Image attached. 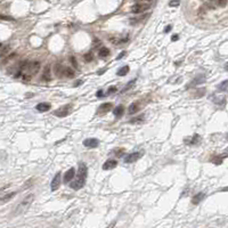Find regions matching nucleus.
<instances>
[{
	"label": "nucleus",
	"mask_w": 228,
	"mask_h": 228,
	"mask_svg": "<svg viewBox=\"0 0 228 228\" xmlns=\"http://www.w3.org/2000/svg\"><path fill=\"white\" fill-rule=\"evenodd\" d=\"M87 174H88V169H87V165L84 163H81L80 167H79V171H78V174H77V179L73 180L71 183V188L78 190L80 188L83 187L84 183H86V178H87Z\"/></svg>",
	"instance_id": "obj_1"
},
{
	"label": "nucleus",
	"mask_w": 228,
	"mask_h": 228,
	"mask_svg": "<svg viewBox=\"0 0 228 228\" xmlns=\"http://www.w3.org/2000/svg\"><path fill=\"white\" fill-rule=\"evenodd\" d=\"M34 201V195L33 194H30V195H27L26 197L23 200V201L21 202L18 205H17V208L15 209V212H14V215H22V213H24L25 211H27V209L30 208V205L32 204V202Z\"/></svg>",
	"instance_id": "obj_2"
},
{
	"label": "nucleus",
	"mask_w": 228,
	"mask_h": 228,
	"mask_svg": "<svg viewBox=\"0 0 228 228\" xmlns=\"http://www.w3.org/2000/svg\"><path fill=\"white\" fill-rule=\"evenodd\" d=\"M148 8H149V5L148 3H135L134 6L131 7V13H134V14H140V13H144L145 10H147Z\"/></svg>",
	"instance_id": "obj_3"
},
{
	"label": "nucleus",
	"mask_w": 228,
	"mask_h": 228,
	"mask_svg": "<svg viewBox=\"0 0 228 228\" xmlns=\"http://www.w3.org/2000/svg\"><path fill=\"white\" fill-rule=\"evenodd\" d=\"M71 109H72V106H71V105L63 106V107L58 108L57 111H55L54 115L58 116V118H65V116H67V115L71 113Z\"/></svg>",
	"instance_id": "obj_4"
},
{
	"label": "nucleus",
	"mask_w": 228,
	"mask_h": 228,
	"mask_svg": "<svg viewBox=\"0 0 228 228\" xmlns=\"http://www.w3.org/2000/svg\"><path fill=\"white\" fill-rule=\"evenodd\" d=\"M142 155H143V152L131 153V154H129V155H127V156L124 158V162H126V163H134V162H136L137 160H139V159L142 158Z\"/></svg>",
	"instance_id": "obj_5"
},
{
	"label": "nucleus",
	"mask_w": 228,
	"mask_h": 228,
	"mask_svg": "<svg viewBox=\"0 0 228 228\" xmlns=\"http://www.w3.org/2000/svg\"><path fill=\"white\" fill-rule=\"evenodd\" d=\"M59 185H61V172H57L56 176L53 178V180H52V184H50L52 190H53V192L57 190V189L59 188Z\"/></svg>",
	"instance_id": "obj_6"
},
{
	"label": "nucleus",
	"mask_w": 228,
	"mask_h": 228,
	"mask_svg": "<svg viewBox=\"0 0 228 228\" xmlns=\"http://www.w3.org/2000/svg\"><path fill=\"white\" fill-rule=\"evenodd\" d=\"M83 145L88 148H96L99 145V140L96 138H88L83 142Z\"/></svg>",
	"instance_id": "obj_7"
},
{
	"label": "nucleus",
	"mask_w": 228,
	"mask_h": 228,
	"mask_svg": "<svg viewBox=\"0 0 228 228\" xmlns=\"http://www.w3.org/2000/svg\"><path fill=\"white\" fill-rule=\"evenodd\" d=\"M204 81H205V75H204V74H200V75H197L196 78H194L193 80L189 82V84H187V88L195 87V86H197V84H200V83H203Z\"/></svg>",
	"instance_id": "obj_8"
},
{
	"label": "nucleus",
	"mask_w": 228,
	"mask_h": 228,
	"mask_svg": "<svg viewBox=\"0 0 228 228\" xmlns=\"http://www.w3.org/2000/svg\"><path fill=\"white\" fill-rule=\"evenodd\" d=\"M74 174H75V170H74V168H71V169H68L65 174H64V183L65 184H68L73 178H74Z\"/></svg>",
	"instance_id": "obj_9"
},
{
	"label": "nucleus",
	"mask_w": 228,
	"mask_h": 228,
	"mask_svg": "<svg viewBox=\"0 0 228 228\" xmlns=\"http://www.w3.org/2000/svg\"><path fill=\"white\" fill-rule=\"evenodd\" d=\"M112 107H113V105L111 103H104L98 108V114H105V113L109 112L112 109Z\"/></svg>",
	"instance_id": "obj_10"
},
{
	"label": "nucleus",
	"mask_w": 228,
	"mask_h": 228,
	"mask_svg": "<svg viewBox=\"0 0 228 228\" xmlns=\"http://www.w3.org/2000/svg\"><path fill=\"white\" fill-rule=\"evenodd\" d=\"M17 194V192H12V193H6L5 195H2L0 197V203H7L8 201H10L14 196Z\"/></svg>",
	"instance_id": "obj_11"
},
{
	"label": "nucleus",
	"mask_w": 228,
	"mask_h": 228,
	"mask_svg": "<svg viewBox=\"0 0 228 228\" xmlns=\"http://www.w3.org/2000/svg\"><path fill=\"white\" fill-rule=\"evenodd\" d=\"M116 165H118V162L115 160H107L103 164V169L104 170H111V169H114Z\"/></svg>",
	"instance_id": "obj_12"
},
{
	"label": "nucleus",
	"mask_w": 228,
	"mask_h": 228,
	"mask_svg": "<svg viewBox=\"0 0 228 228\" xmlns=\"http://www.w3.org/2000/svg\"><path fill=\"white\" fill-rule=\"evenodd\" d=\"M204 196H205V194L203 193V192H200V193H197V194H195L194 196H193V199H192V203L193 204H199L200 202H202V200L204 199Z\"/></svg>",
	"instance_id": "obj_13"
},
{
	"label": "nucleus",
	"mask_w": 228,
	"mask_h": 228,
	"mask_svg": "<svg viewBox=\"0 0 228 228\" xmlns=\"http://www.w3.org/2000/svg\"><path fill=\"white\" fill-rule=\"evenodd\" d=\"M62 74L66 78H74L75 73H74V70H72L71 67H64L63 66V71H62Z\"/></svg>",
	"instance_id": "obj_14"
},
{
	"label": "nucleus",
	"mask_w": 228,
	"mask_h": 228,
	"mask_svg": "<svg viewBox=\"0 0 228 228\" xmlns=\"http://www.w3.org/2000/svg\"><path fill=\"white\" fill-rule=\"evenodd\" d=\"M36 109L39 111V112H47L50 109V104H47V103H39L37 106H36Z\"/></svg>",
	"instance_id": "obj_15"
},
{
	"label": "nucleus",
	"mask_w": 228,
	"mask_h": 228,
	"mask_svg": "<svg viewBox=\"0 0 228 228\" xmlns=\"http://www.w3.org/2000/svg\"><path fill=\"white\" fill-rule=\"evenodd\" d=\"M52 79V75H50V67L46 66L43 70V73H42V80L45 81H49Z\"/></svg>",
	"instance_id": "obj_16"
},
{
	"label": "nucleus",
	"mask_w": 228,
	"mask_h": 228,
	"mask_svg": "<svg viewBox=\"0 0 228 228\" xmlns=\"http://www.w3.org/2000/svg\"><path fill=\"white\" fill-rule=\"evenodd\" d=\"M123 111H124L123 105H119V106H116V107L114 108L113 114H114V116H115V118H120V116L123 115Z\"/></svg>",
	"instance_id": "obj_17"
},
{
	"label": "nucleus",
	"mask_w": 228,
	"mask_h": 228,
	"mask_svg": "<svg viewBox=\"0 0 228 228\" xmlns=\"http://www.w3.org/2000/svg\"><path fill=\"white\" fill-rule=\"evenodd\" d=\"M138 109H139V105H138V103H132V104L129 106L128 112H129V114H130V115H132V114H135V113H137V112H138Z\"/></svg>",
	"instance_id": "obj_18"
},
{
	"label": "nucleus",
	"mask_w": 228,
	"mask_h": 228,
	"mask_svg": "<svg viewBox=\"0 0 228 228\" xmlns=\"http://www.w3.org/2000/svg\"><path fill=\"white\" fill-rule=\"evenodd\" d=\"M10 52L9 46H0V57H3Z\"/></svg>",
	"instance_id": "obj_19"
},
{
	"label": "nucleus",
	"mask_w": 228,
	"mask_h": 228,
	"mask_svg": "<svg viewBox=\"0 0 228 228\" xmlns=\"http://www.w3.org/2000/svg\"><path fill=\"white\" fill-rule=\"evenodd\" d=\"M128 72H129V66H128V65H124V66L121 67L120 70L118 71V73H116V74H118V75H121V77H123V75H126Z\"/></svg>",
	"instance_id": "obj_20"
},
{
	"label": "nucleus",
	"mask_w": 228,
	"mask_h": 228,
	"mask_svg": "<svg viewBox=\"0 0 228 228\" xmlns=\"http://www.w3.org/2000/svg\"><path fill=\"white\" fill-rule=\"evenodd\" d=\"M108 55H109V49L106 48V47H102V49L99 50V56L105 58V57H107Z\"/></svg>",
	"instance_id": "obj_21"
},
{
	"label": "nucleus",
	"mask_w": 228,
	"mask_h": 228,
	"mask_svg": "<svg viewBox=\"0 0 228 228\" xmlns=\"http://www.w3.org/2000/svg\"><path fill=\"white\" fill-rule=\"evenodd\" d=\"M205 91H206V90H205L204 88H203V89H197V90L195 91L196 94H193L192 96H193L194 98H200V97H203V96L205 95Z\"/></svg>",
	"instance_id": "obj_22"
},
{
	"label": "nucleus",
	"mask_w": 228,
	"mask_h": 228,
	"mask_svg": "<svg viewBox=\"0 0 228 228\" xmlns=\"http://www.w3.org/2000/svg\"><path fill=\"white\" fill-rule=\"evenodd\" d=\"M227 84H228L227 80L222 81V82H221V83L218 86V89H219L220 91H224V93H226V91H227Z\"/></svg>",
	"instance_id": "obj_23"
},
{
	"label": "nucleus",
	"mask_w": 228,
	"mask_h": 228,
	"mask_svg": "<svg viewBox=\"0 0 228 228\" xmlns=\"http://www.w3.org/2000/svg\"><path fill=\"white\" fill-rule=\"evenodd\" d=\"M54 71H55V74L61 75V74H62V71H63V65H61V64H56V65L54 66Z\"/></svg>",
	"instance_id": "obj_24"
},
{
	"label": "nucleus",
	"mask_w": 228,
	"mask_h": 228,
	"mask_svg": "<svg viewBox=\"0 0 228 228\" xmlns=\"http://www.w3.org/2000/svg\"><path fill=\"white\" fill-rule=\"evenodd\" d=\"M211 161L213 162L215 164H217V165H219V164L222 162V158H220V155H217V156H215V158H213Z\"/></svg>",
	"instance_id": "obj_25"
},
{
	"label": "nucleus",
	"mask_w": 228,
	"mask_h": 228,
	"mask_svg": "<svg viewBox=\"0 0 228 228\" xmlns=\"http://www.w3.org/2000/svg\"><path fill=\"white\" fill-rule=\"evenodd\" d=\"M135 82H136V79H134V80H131V81H130V82H129V84H127V86H126V87H124V88L122 89V93H124V91H127V90H128L129 88H131V87L134 86V83H135Z\"/></svg>",
	"instance_id": "obj_26"
},
{
	"label": "nucleus",
	"mask_w": 228,
	"mask_h": 228,
	"mask_svg": "<svg viewBox=\"0 0 228 228\" xmlns=\"http://www.w3.org/2000/svg\"><path fill=\"white\" fill-rule=\"evenodd\" d=\"M179 3H180V0H171V1L169 2V6H170V7H178Z\"/></svg>",
	"instance_id": "obj_27"
},
{
	"label": "nucleus",
	"mask_w": 228,
	"mask_h": 228,
	"mask_svg": "<svg viewBox=\"0 0 228 228\" xmlns=\"http://www.w3.org/2000/svg\"><path fill=\"white\" fill-rule=\"evenodd\" d=\"M200 140V136L199 135H195L194 137H192V140H190V144H196L197 142Z\"/></svg>",
	"instance_id": "obj_28"
},
{
	"label": "nucleus",
	"mask_w": 228,
	"mask_h": 228,
	"mask_svg": "<svg viewBox=\"0 0 228 228\" xmlns=\"http://www.w3.org/2000/svg\"><path fill=\"white\" fill-rule=\"evenodd\" d=\"M143 119H144V116L142 115V116H139V118H135V119H132V120L130 121V123H137V122H142L143 121Z\"/></svg>",
	"instance_id": "obj_29"
},
{
	"label": "nucleus",
	"mask_w": 228,
	"mask_h": 228,
	"mask_svg": "<svg viewBox=\"0 0 228 228\" xmlns=\"http://www.w3.org/2000/svg\"><path fill=\"white\" fill-rule=\"evenodd\" d=\"M84 61H86V62H91V61H93V55L91 54L84 55Z\"/></svg>",
	"instance_id": "obj_30"
},
{
	"label": "nucleus",
	"mask_w": 228,
	"mask_h": 228,
	"mask_svg": "<svg viewBox=\"0 0 228 228\" xmlns=\"http://www.w3.org/2000/svg\"><path fill=\"white\" fill-rule=\"evenodd\" d=\"M218 5L220 7H225L227 5V0H218Z\"/></svg>",
	"instance_id": "obj_31"
},
{
	"label": "nucleus",
	"mask_w": 228,
	"mask_h": 228,
	"mask_svg": "<svg viewBox=\"0 0 228 228\" xmlns=\"http://www.w3.org/2000/svg\"><path fill=\"white\" fill-rule=\"evenodd\" d=\"M70 59H71V63L73 64V66L75 67V68H78V63H77V59H75V58H74L73 56H72V57H71Z\"/></svg>",
	"instance_id": "obj_32"
},
{
	"label": "nucleus",
	"mask_w": 228,
	"mask_h": 228,
	"mask_svg": "<svg viewBox=\"0 0 228 228\" xmlns=\"http://www.w3.org/2000/svg\"><path fill=\"white\" fill-rule=\"evenodd\" d=\"M116 91H118L116 87H109L108 88V94H113V93H116Z\"/></svg>",
	"instance_id": "obj_33"
},
{
	"label": "nucleus",
	"mask_w": 228,
	"mask_h": 228,
	"mask_svg": "<svg viewBox=\"0 0 228 228\" xmlns=\"http://www.w3.org/2000/svg\"><path fill=\"white\" fill-rule=\"evenodd\" d=\"M96 96H97L98 98L103 97V96H104V94H103V90H98V91H97V94H96Z\"/></svg>",
	"instance_id": "obj_34"
},
{
	"label": "nucleus",
	"mask_w": 228,
	"mask_h": 228,
	"mask_svg": "<svg viewBox=\"0 0 228 228\" xmlns=\"http://www.w3.org/2000/svg\"><path fill=\"white\" fill-rule=\"evenodd\" d=\"M0 18H2V20H5V21H12V20H13L12 17H6V16H1V15H0Z\"/></svg>",
	"instance_id": "obj_35"
},
{
	"label": "nucleus",
	"mask_w": 228,
	"mask_h": 228,
	"mask_svg": "<svg viewBox=\"0 0 228 228\" xmlns=\"http://www.w3.org/2000/svg\"><path fill=\"white\" fill-rule=\"evenodd\" d=\"M171 27H172V26H171V25H168V26H167V27H165V29H164V32H165V33H168V32H170V31H171Z\"/></svg>",
	"instance_id": "obj_36"
},
{
	"label": "nucleus",
	"mask_w": 228,
	"mask_h": 228,
	"mask_svg": "<svg viewBox=\"0 0 228 228\" xmlns=\"http://www.w3.org/2000/svg\"><path fill=\"white\" fill-rule=\"evenodd\" d=\"M124 55H126V52H122V53H121V54L119 55L118 57H116V59L119 61V59H121V58H123V56H124Z\"/></svg>",
	"instance_id": "obj_37"
},
{
	"label": "nucleus",
	"mask_w": 228,
	"mask_h": 228,
	"mask_svg": "<svg viewBox=\"0 0 228 228\" xmlns=\"http://www.w3.org/2000/svg\"><path fill=\"white\" fill-rule=\"evenodd\" d=\"M179 39V36L178 34H174V36H172V38H171V40L172 41H177Z\"/></svg>",
	"instance_id": "obj_38"
},
{
	"label": "nucleus",
	"mask_w": 228,
	"mask_h": 228,
	"mask_svg": "<svg viewBox=\"0 0 228 228\" xmlns=\"http://www.w3.org/2000/svg\"><path fill=\"white\" fill-rule=\"evenodd\" d=\"M81 84V81H78L77 83H75V87H78V86H80Z\"/></svg>",
	"instance_id": "obj_39"
},
{
	"label": "nucleus",
	"mask_w": 228,
	"mask_h": 228,
	"mask_svg": "<svg viewBox=\"0 0 228 228\" xmlns=\"http://www.w3.org/2000/svg\"><path fill=\"white\" fill-rule=\"evenodd\" d=\"M139 1H145V2H148V1H152V0H139Z\"/></svg>",
	"instance_id": "obj_40"
},
{
	"label": "nucleus",
	"mask_w": 228,
	"mask_h": 228,
	"mask_svg": "<svg viewBox=\"0 0 228 228\" xmlns=\"http://www.w3.org/2000/svg\"><path fill=\"white\" fill-rule=\"evenodd\" d=\"M0 46H1V45H0Z\"/></svg>",
	"instance_id": "obj_41"
}]
</instances>
